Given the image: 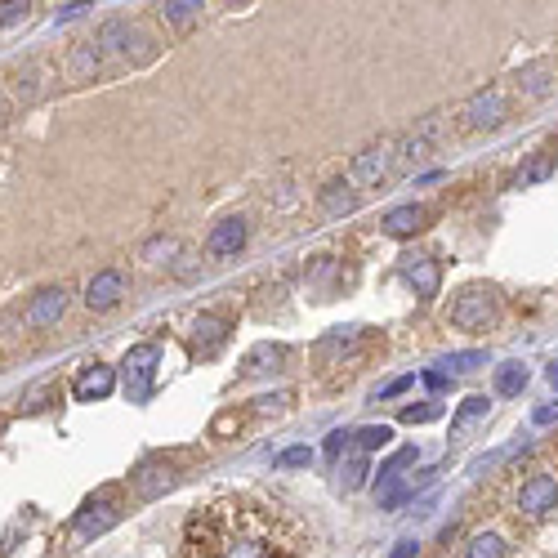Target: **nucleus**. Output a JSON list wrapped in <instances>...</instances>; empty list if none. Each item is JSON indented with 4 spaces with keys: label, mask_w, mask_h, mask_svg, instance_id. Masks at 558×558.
Masks as SVG:
<instances>
[{
    "label": "nucleus",
    "mask_w": 558,
    "mask_h": 558,
    "mask_svg": "<svg viewBox=\"0 0 558 558\" xmlns=\"http://www.w3.org/2000/svg\"><path fill=\"white\" fill-rule=\"evenodd\" d=\"M425 219H429L425 206H398V210H389V215H384L380 228L389 237H416L420 228H425Z\"/></svg>",
    "instance_id": "obj_20"
},
{
    "label": "nucleus",
    "mask_w": 558,
    "mask_h": 558,
    "mask_svg": "<svg viewBox=\"0 0 558 558\" xmlns=\"http://www.w3.org/2000/svg\"><path fill=\"white\" fill-rule=\"evenodd\" d=\"M157 362L161 349L157 344H134L121 362V384H125V398L130 402H148L152 398V380H157Z\"/></svg>",
    "instance_id": "obj_4"
},
{
    "label": "nucleus",
    "mask_w": 558,
    "mask_h": 558,
    "mask_svg": "<svg viewBox=\"0 0 558 558\" xmlns=\"http://www.w3.org/2000/svg\"><path fill=\"white\" fill-rule=\"evenodd\" d=\"M353 434H344V429H335V434L331 438H326V456H340V451H344V442H349Z\"/></svg>",
    "instance_id": "obj_37"
},
{
    "label": "nucleus",
    "mask_w": 558,
    "mask_h": 558,
    "mask_svg": "<svg viewBox=\"0 0 558 558\" xmlns=\"http://www.w3.org/2000/svg\"><path fill=\"white\" fill-rule=\"evenodd\" d=\"M246 246V219L233 215V219H219L206 237V255L210 259H224V255H237Z\"/></svg>",
    "instance_id": "obj_15"
},
{
    "label": "nucleus",
    "mask_w": 558,
    "mask_h": 558,
    "mask_svg": "<svg viewBox=\"0 0 558 558\" xmlns=\"http://www.w3.org/2000/svg\"><path fill=\"white\" fill-rule=\"evenodd\" d=\"M407 465H416V447H402L389 465H380V478H375V500H380V509H398L402 500L411 496V478L402 474Z\"/></svg>",
    "instance_id": "obj_7"
},
{
    "label": "nucleus",
    "mask_w": 558,
    "mask_h": 558,
    "mask_svg": "<svg viewBox=\"0 0 558 558\" xmlns=\"http://www.w3.org/2000/svg\"><path fill=\"white\" fill-rule=\"evenodd\" d=\"M518 514L523 518H545L550 509H558V478L550 474H532L523 487H518Z\"/></svg>",
    "instance_id": "obj_9"
},
{
    "label": "nucleus",
    "mask_w": 558,
    "mask_h": 558,
    "mask_svg": "<svg viewBox=\"0 0 558 558\" xmlns=\"http://www.w3.org/2000/svg\"><path fill=\"white\" fill-rule=\"evenodd\" d=\"M550 384L558 389V362H550Z\"/></svg>",
    "instance_id": "obj_41"
},
{
    "label": "nucleus",
    "mask_w": 558,
    "mask_h": 558,
    "mask_svg": "<svg viewBox=\"0 0 558 558\" xmlns=\"http://www.w3.org/2000/svg\"><path fill=\"white\" fill-rule=\"evenodd\" d=\"M175 250H179V242H175V237H152V242L148 246H143V264H170V255H175Z\"/></svg>",
    "instance_id": "obj_28"
},
{
    "label": "nucleus",
    "mask_w": 558,
    "mask_h": 558,
    "mask_svg": "<svg viewBox=\"0 0 558 558\" xmlns=\"http://www.w3.org/2000/svg\"><path fill=\"white\" fill-rule=\"evenodd\" d=\"M465 558H505V541L492 532H483V536H474V541L465 545Z\"/></svg>",
    "instance_id": "obj_26"
},
{
    "label": "nucleus",
    "mask_w": 558,
    "mask_h": 558,
    "mask_svg": "<svg viewBox=\"0 0 558 558\" xmlns=\"http://www.w3.org/2000/svg\"><path fill=\"white\" fill-rule=\"evenodd\" d=\"M487 411H492V402H487L483 393H478V398H465V402L456 407V416H451V438H465L474 425H483Z\"/></svg>",
    "instance_id": "obj_21"
},
{
    "label": "nucleus",
    "mask_w": 558,
    "mask_h": 558,
    "mask_svg": "<svg viewBox=\"0 0 558 558\" xmlns=\"http://www.w3.org/2000/svg\"><path fill=\"white\" fill-rule=\"evenodd\" d=\"M393 152H398V143H371L367 152H358L353 157V166H349V184H358V188H375L384 175H393Z\"/></svg>",
    "instance_id": "obj_8"
},
{
    "label": "nucleus",
    "mask_w": 558,
    "mask_h": 558,
    "mask_svg": "<svg viewBox=\"0 0 558 558\" xmlns=\"http://www.w3.org/2000/svg\"><path fill=\"white\" fill-rule=\"evenodd\" d=\"M304 277H309V291L317 295V300H331V295L349 282V273H344V264L335 255H317Z\"/></svg>",
    "instance_id": "obj_13"
},
{
    "label": "nucleus",
    "mask_w": 558,
    "mask_h": 558,
    "mask_svg": "<svg viewBox=\"0 0 558 558\" xmlns=\"http://www.w3.org/2000/svg\"><path fill=\"white\" fill-rule=\"evenodd\" d=\"M94 45L103 54H112L117 63H148L157 54V41L148 36V27L139 18H108L99 27V36H94Z\"/></svg>",
    "instance_id": "obj_2"
},
{
    "label": "nucleus",
    "mask_w": 558,
    "mask_h": 558,
    "mask_svg": "<svg viewBox=\"0 0 558 558\" xmlns=\"http://www.w3.org/2000/svg\"><path fill=\"white\" fill-rule=\"evenodd\" d=\"M224 344H228V317L201 313L197 322H192V353H197V358H215Z\"/></svg>",
    "instance_id": "obj_12"
},
{
    "label": "nucleus",
    "mask_w": 558,
    "mask_h": 558,
    "mask_svg": "<svg viewBox=\"0 0 558 558\" xmlns=\"http://www.w3.org/2000/svg\"><path fill=\"white\" fill-rule=\"evenodd\" d=\"M317 201H322L326 215H353V210H358V192H353L349 179H335V184H326Z\"/></svg>",
    "instance_id": "obj_23"
},
{
    "label": "nucleus",
    "mask_w": 558,
    "mask_h": 558,
    "mask_svg": "<svg viewBox=\"0 0 558 558\" xmlns=\"http://www.w3.org/2000/svg\"><path fill=\"white\" fill-rule=\"evenodd\" d=\"M532 420H536V425H554V420H558V402H545V407H536Z\"/></svg>",
    "instance_id": "obj_36"
},
{
    "label": "nucleus",
    "mask_w": 558,
    "mask_h": 558,
    "mask_svg": "<svg viewBox=\"0 0 558 558\" xmlns=\"http://www.w3.org/2000/svg\"><path fill=\"white\" fill-rule=\"evenodd\" d=\"M121 295H125V277L117 273V268H103V273H94L90 286H85V304H90L94 313L117 309Z\"/></svg>",
    "instance_id": "obj_14"
},
{
    "label": "nucleus",
    "mask_w": 558,
    "mask_h": 558,
    "mask_svg": "<svg viewBox=\"0 0 558 558\" xmlns=\"http://www.w3.org/2000/svg\"><path fill=\"white\" fill-rule=\"evenodd\" d=\"M45 398H59V384H41V389H32L23 398V411H41V407H50Z\"/></svg>",
    "instance_id": "obj_33"
},
{
    "label": "nucleus",
    "mask_w": 558,
    "mask_h": 558,
    "mask_svg": "<svg viewBox=\"0 0 558 558\" xmlns=\"http://www.w3.org/2000/svg\"><path fill=\"white\" fill-rule=\"evenodd\" d=\"M514 81H518V90H523V99H541V94L554 90V63H532V67H523Z\"/></svg>",
    "instance_id": "obj_22"
},
{
    "label": "nucleus",
    "mask_w": 558,
    "mask_h": 558,
    "mask_svg": "<svg viewBox=\"0 0 558 558\" xmlns=\"http://www.w3.org/2000/svg\"><path fill=\"white\" fill-rule=\"evenodd\" d=\"M353 442H358L362 451H380V447H389V442H393V429L389 425H367V429H358V434H353Z\"/></svg>",
    "instance_id": "obj_27"
},
{
    "label": "nucleus",
    "mask_w": 558,
    "mask_h": 558,
    "mask_svg": "<svg viewBox=\"0 0 558 558\" xmlns=\"http://www.w3.org/2000/svg\"><path fill=\"white\" fill-rule=\"evenodd\" d=\"M18 18H27V5L23 0H5V5H0V27L18 23Z\"/></svg>",
    "instance_id": "obj_34"
},
{
    "label": "nucleus",
    "mask_w": 558,
    "mask_h": 558,
    "mask_svg": "<svg viewBox=\"0 0 558 558\" xmlns=\"http://www.w3.org/2000/svg\"><path fill=\"white\" fill-rule=\"evenodd\" d=\"M483 353H451V358H442L438 362V371H447V375H460V371H474V367H483Z\"/></svg>",
    "instance_id": "obj_30"
},
{
    "label": "nucleus",
    "mask_w": 558,
    "mask_h": 558,
    "mask_svg": "<svg viewBox=\"0 0 558 558\" xmlns=\"http://www.w3.org/2000/svg\"><path fill=\"white\" fill-rule=\"evenodd\" d=\"M416 550H420L416 541H398V550H393L389 558H416Z\"/></svg>",
    "instance_id": "obj_40"
},
{
    "label": "nucleus",
    "mask_w": 558,
    "mask_h": 558,
    "mask_svg": "<svg viewBox=\"0 0 558 558\" xmlns=\"http://www.w3.org/2000/svg\"><path fill=\"white\" fill-rule=\"evenodd\" d=\"M340 483H344V492H358V487L367 483V460H362V456L344 460V465H340Z\"/></svg>",
    "instance_id": "obj_29"
},
{
    "label": "nucleus",
    "mask_w": 558,
    "mask_h": 558,
    "mask_svg": "<svg viewBox=\"0 0 558 558\" xmlns=\"http://www.w3.org/2000/svg\"><path fill=\"white\" fill-rule=\"evenodd\" d=\"M550 170H554V152H545V157L536 161V166L523 175V184H536V179H545V175H550Z\"/></svg>",
    "instance_id": "obj_35"
},
{
    "label": "nucleus",
    "mask_w": 558,
    "mask_h": 558,
    "mask_svg": "<svg viewBox=\"0 0 558 558\" xmlns=\"http://www.w3.org/2000/svg\"><path fill=\"white\" fill-rule=\"evenodd\" d=\"M175 483H179V474H175V465H166V460H143V465L130 474L134 496H143V500L166 496Z\"/></svg>",
    "instance_id": "obj_10"
},
{
    "label": "nucleus",
    "mask_w": 558,
    "mask_h": 558,
    "mask_svg": "<svg viewBox=\"0 0 558 558\" xmlns=\"http://www.w3.org/2000/svg\"><path fill=\"white\" fill-rule=\"evenodd\" d=\"M121 514H125V505L117 500V492L90 496L81 509H76V518H72V541H90V536L108 532L112 523H121Z\"/></svg>",
    "instance_id": "obj_5"
},
{
    "label": "nucleus",
    "mask_w": 558,
    "mask_h": 558,
    "mask_svg": "<svg viewBox=\"0 0 558 558\" xmlns=\"http://www.w3.org/2000/svg\"><path fill=\"white\" fill-rule=\"evenodd\" d=\"M157 14L166 18L170 27H192L201 18V5L197 0H170V5H157Z\"/></svg>",
    "instance_id": "obj_25"
},
{
    "label": "nucleus",
    "mask_w": 558,
    "mask_h": 558,
    "mask_svg": "<svg viewBox=\"0 0 558 558\" xmlns=\"http://www.w3.org/2000/svg\"><path fill=\"white\" fill-rule=\"evenodd\" d=\"M286 358H291L286 344H255V349L242 358V375L246 380H255V375H277L286 367Z\"/></svg>",
    "instance_id": "obj_18"
},
{
    "label": "nucleus",
    "mask_w": 558,
    "mask_h": 558,
    "mask_svg": "<svg viewBox=\"0 0 558 558\" xmlns=\"http://www.w3.org/2000/svg\"><path fill=\"white\" fill-rule=\"evenodd\" d=\"M304 465H313V451L309 447H291V451H282V456H277V469H304Z\"/></svg>",
    "instance_id": "obj_32"
},
{
    "label": "nucleus",
    "mask_w": 558,
    "mask_h": 558,
    "mask_svg": "<svg viewBox=\"0 0 558 558\" xmlns=\"http://www.w3.org/2000/svg\"><path fill=\"white\" fill-rule=\"evenodd\" d=\"M402 277H407V286L420 300H434L442 286V268L434 255H402Z\"/></svg>",
    "instance_id": "obj_11"
},
{
    "label": "nucleus",
    "mask_w": 558,
    "mask_h": 558,
    "mask_svg": "<svg viewBox=\"0 0 558 558\" xmlns=\"http://www.w3.org/2000/svg\"><path fill=\"white\" fill-rule=\"evenodd\" d=\"M523 384H527V367H523V362H500V367H496V393H500V398H518V393H523Z\"/></svg>",
    "instance_id": "obj_24"
},
{
    "label": "nucleus",
    "mask_w": 558,
    "mask_h": 558,
    "mask_svg": "<svg viewBox=\"0 0 558 558\" xmlns=\"http://www.w3.org/2000/svg\"><path fill=\"white\" fill-rule=\"evenodd\" d=\"M460 117V130H492L509 117V90L505 85H492V90H478L465 108L456 112Z\"/></svg>",
    "instance_id": "obj_6"
},
{
    "label": "nucleus",
    "mask_w": 558,
    "mask_h": 558,
    "mask_svg": "<svg viewBox=\"0 0 558 558\" xmlns=\"http://www.w3.org/2000/svg\"><path fill=\"white\" fill-rule=\"evenodd\" d=\"M112 389H117V371L103 367V362H94V367H85L76 375V398L81 402H99V398H108Z\"/></svg>",
    "instance_id": "obj_19"
},
{
    "label": "nucleus",
    "mask_w": 558,
    "mask_h": 558,
    "mask_svg": "<svg viewBox=\"0 0 558 558\" xmlns=\"http://www.w3.org/2000/svg\"><path fill=\"white\" fill-rule=\"evenodd\" d=\"M407 384H411V375H402V380H393V384H384V389H380V393H375V402H380V398H393V393H402V389H407Z\"/></svg>",
    "instance_id": "obj_39"
},
{
    "label": "nucleus",
    "mask_w": 558,
    "mask_h": 558,
    "mask_svg": "<svg viewBox=\"0 0 558 558\" xmlns=\"http://www.w3.org/2000/svg\"><path fill=\"white\" fill-rule=\"evenodd\" d=\"M425 384H429L434 393H442V389L451 384V375H447V371H425Z\"/></svg>",
    "instance_id": "obj_38"
},
{
    "label": "nucleus",
    "mask_w": 558,
    "mask_h": 558,
    "mask_svg": "<svg viewBox=\"0 0 558 558\" xmlns=\"http://www.w3.org/2000/svg\"><path fill=\"white\" fill-rule=\"evenodd\" d=\"M63 313H67V291L63 286H50V291H41L27 304V326H32V331H45V326H54Z\"/></svg>",
    "instance_id": "obj_17"
},
{
    "label": "nucleus",
    "mask_w": 558,
    "mask_h": 558,
    "mask_svg": "<svg viewBox=\"0 0 558 558\" xmlns=\"http://www.w3.org/2000/svg\"><path fill=\"white\" fill-rule=\"evenodd\" d=\"M99 72H103V50H99L94 41H81V45H76V50L63 59V76H67L72 85L94 81Z\"/></svg>",
    "instance_id": "obj_16"
},
{
    "label": "nucleus",
    "mask_w": 558,
    "mask_h": 558,
    "mask_svg": "<svg viewBox=\"0 0 558 558\" xmlns=\"http://www.w3.org/2000/svg\"><path fill=\"white\" fill-rule=\"evenodd\" d=\"M451 326L456 331H492L496 317H500V295L492 286H465V291L451 300Z\"/></svg>",
    "instance_id": "obj_3"
},
{
    "label": "nucleus",
    "mask_w": 558,
    "mask_h": 558,
    "mask_svg": "<svg viewBox=\"0 0 558 558\" xmlns=\"http://www.w3.org/2000/svg\"><path fill=\"white\" fill-rule=\"evenodd\" d=\"M438 416H442L438 402H420V407H407V411H402V420H407V425H429V420H438Z\"/></svg>",
    "instance_id": "obj_31"
},
{
    "label": "nucleus",
    "mask_w": 558,
    "mask_h": 558,
    "mask_svg": "<svg viewBox=\"0 0 558 558\" xmlns=\"http://www.w3.org/2000/svg\"><path fill=\"white\" fill-rule=\"evenodd\" d=\"M179 558H304V532L273 500L224 496L188 518Z\"/></svg>",
    "instance_id": "obj_1"
}]
</instances>
